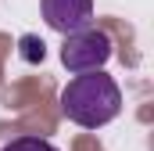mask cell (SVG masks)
Masks as SVG:
<instances>
[{"label":"cell","mask_w":154,"mask_h":151,"mask_svg":"<svg viewBox=\"0 0 154 151\" xmlns=\"http://www.w3.org/2000/svg\"><path fill=\"white\" fill-rule=\"evenodd\" d=\"M111 58V36L104 29H86V33H75V36H65V47H61V61L68 72H100Z\"/></svg>","instance_id":"obj_2"},{"label":"cell","mask_w":154,"mask_h":151,"mask_svg":"<svg viewBox=\"0 0 154 151\" xmlns=\"http://www.w3.org/2000/svg\"><path fill=\"white\" fill-rule=\"evenodd\" d=\"M18 54H22L29 65H39V61L47 58V43H43L39 36H32V33H29V36L18 40Z\"/></svg>","instance_id":"obj_4"},{"label":"cell","mask_w":154,"mask_h":151,"mask_svg":"<svg viewBox=\"0 0 154 151\" xmlns=\"http://www.w3.org/2000/svg\"><path fill=\"white\" fill-rule=\"evenodd\" d=\"M61 112L82 130H100L122 112V90L104 72H82L61 90Z\"/></svg>","instance_id":"obj_1"},{"label":"cell","mask_w":154,"mask_h":151,"mask_svg":"<svg viewBox=\"0 0 154 151\" xmlns=\"http://www.w3.org/2000/svg\"><path fill=\"white\" fill-rule=\"evenodd\" d=\"M0 151H57L50 140H43V137H18V140H11L7 148Z\"/></svg>","instance_id":"obj_5"},{"label":"cell","mask_w":154,"mask_h":151,"mask_svg":"<svg viewBox=\"0 0 154 151\" xmlns=\"http://www.w3.org/2000/svg\"><path fill=\"white\" fill-rule=\"evenodd\" d=\"M43 22L61 36L86 33L93 29V0H43Z\"/></svg>","instance_id":"obj_3"}]
</instances>
